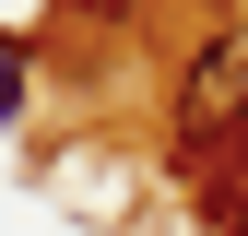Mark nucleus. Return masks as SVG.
<instances>
[{
    "label": "nucleus",
    "mask_w": 248,
    "mask_h": 236,
    "mask_svg": "<svg viewBox=\"0 0 248 236\" xmlns=\"http://www.w3.org/2000/svg\"><path fill=\"white\" fill-rule=\"evenodd\" d=\"M71 12H130V0H71Z\"/></svg>",
    "instance_id": "nucleus-3"
},
{
    "label": "nucleus",
    "mask_w": 248,
    "mask_h": 236,
    "mask_svg": "<svg viewBox=\"0 0 248 236\" xmlns=\"http://www.w3.org/2000/svg\"><path fill=\"white\" fill-rule=\"evenodd\" d=\"M236 130H248V24H236V36H213L189 71H177V154L213 165Z\"/></svg>",
    "instance_id": "nucleus-1"
},
{
    "label": "nucleus",
    "mask_w": 248,
    "mask_h": 236,
    "mask_svg": "<svg viewBox=\"0 0 248 236\" xmlns=\"http://www.w3.org/2000/svg\"><path fill=\"white\" fill-rule=\"evenodd\" d=\"M24 118V36H0V130Z\"/></svg>",
    "instance_id": "nucleus-2"
}]
</instances>
